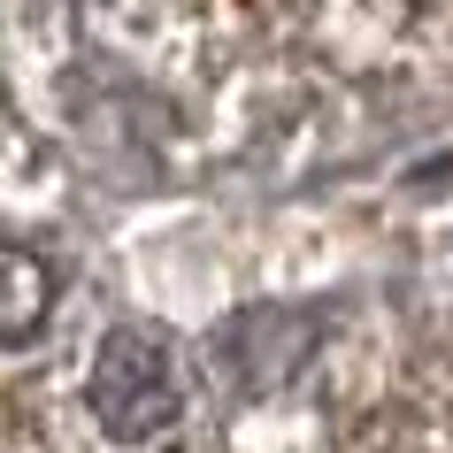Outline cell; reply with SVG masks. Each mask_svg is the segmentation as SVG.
Instances as JSON below:
<instances>
[{"label": "cell", "instance_id": "obj_3", "mask_svg": "<svg viewBox=\"0 0 453 453\" xmlns=\"http://www.w3.org/2000/svg\"><path fill=\"white\" fill-rule=\"evenodd\" d=\"M54 315V269L31 246L0 239V346H31Z\"/></svg>", "mask_w": 453, "mask_h": 453}, {"label": "cell", "instance_id": "obj_1", "mask_svg": "<svg viewBox=\"0 0 453 453\" xmlns=\"http://www.w3.org/2000/svg\"><path fill=\"white\" fill-rule=\"evenodd\" d=\"M192 392L185 384V361L169 346V331L154 323H116V331H100L93 361H85V377H77V407H85V423L123 453H162L185 438L192 423Z\"/></svg>", "mask_w": 453, "mask_h": 453}, {"label": "cell", "instance_id": "obj_2", "mask_svg": "<svg viewBox=\"0 0 453 453\" xmlns=\"http://www.w3.org/2000/svg\"><path fill=\"white\" fill-rule=\"evenodd\" d=\"M292 24L354 62H392V54L453 39V0H277Z\"/></svg>", "mask_w": 453, "mask_h": 453}]
</instances>
